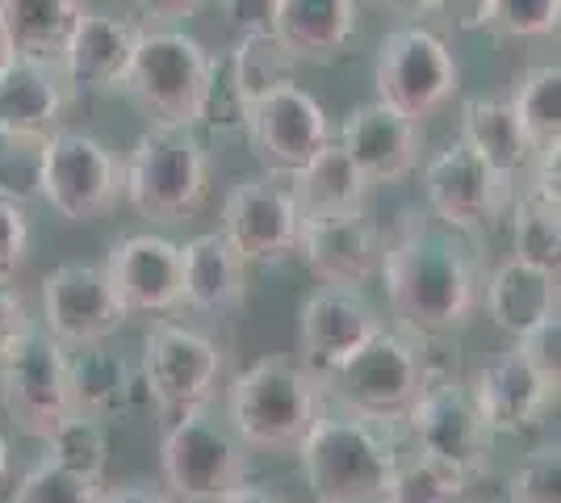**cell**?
<instances>
[{"label":"cell","instance_id":"cell-1","mask_svg":"<svg viewBox=\"0 0 561 503\" xmlns=\"http://www.w3.org/2000/svg\"><path fill=\"white\" fill-rule=\"evenodd\" d=\"M386 236L381 286L398 332L415 340H440L461 332L482 307L486 264L478 240L440 227L427 210H402Z\"/></svg>","mask_w":561,"mask_h":503},{"label":"cell","instance_id":"cell-2","mask_svg":"<svg viewBox=\"0 0 561 503\" xmlns=\"http://www.w3.org/2000/svg\"><path fill=\"white\" fill-rule=\"evenodd\" d=\"M122 197L151 222H185L210 202V147L188 126H147L122 160Z\"/></svg>","mask_w":561,"mask_h":503},{"label":"cell","instance_id":"cell-3","mask_svg":"<svg viewBox=\"0 0 561 503\" xmlns=\"http://www.w3.org/2000/svg\"><path fill=\"white\" fill-rule=\"evenodd\" d=\"M298 461L314 503H377L398 454L381 424L348 411H323L298 441Z\"/></svg>","mask_w":561,"mask_h":503},{"label":"cell","instance_id":"cell-4","mask_svg":"<svg viewBox=\"0 0 561 503\" xmlns=\"http://www.w3.org/2000/svg\"><path fill=\"white\" fill-rule=\"evenodd\" d=\"M323 382L285 353L252 361L227 386V428L243 449H298L306 428L323 415Z\"/></svg>","mask_w":561,"mask_h":503},{"label":"cell","instance_id":"cell-5","mask_svg":"<svg viewBox=\"0 0 561 503\" xmlns=\"http://www.w3.org/2000/svg\"><path fill=\"white\" fill-rule=\"evenodd\" d=\"M423 382V340L381 328L323 382V395H331L356 420L390 428L402 424V415L420 399Z\"/></svg>","mask_w":561,"mask_h":503},{"label":"cell","instance_id":"cell-6","mask_svg":"<svg viewBox=\"0 0 561 503\" xmlns=\"http://www.w3.org/2000/svg\"><path fill=\"white\" fill-rule=\"evenodd\" d=\"M214 50L185 30H147L142 25L135 59L126 68L122 89L135 96L151 126H197L202 96L210 80Z\"/></svg>","mask_w":561,"mask_h":503},{"label":"cell","instance_id":"cell-7","mask_svg":"<svg viewBox=\"0 0 561 503\" xmlns=\"http://www.w3.org/2000/svg\"><path fill=\"white\" fill-rule=\"evenodd\" d=\"M374 89L386 110L402 114L420 126L436 110H445L461 89V68L448 43L420 22H407L390 30L377 47L374 59Z\"/></svg>","mask_w":561,"mask_h":503},{"label":"cell","instance_id":"cell-8","mask_svg":"<svg viewBox=\"0 0 561 503\" xmlns=\"http://www.w3.org/2000/svg\"><path fill=\"white\" fill-rule=\"evenodd\" d=\"M160 470L176 503H218L248 482V449L210 408L185 411L164 432Z\"/></svg>","mask_w":561,"mask_h":503},{"label":"cell","instance_id":"cell-9","mask_svg":"<svg viewBox=\"0 0 561 503\" xmlns=\"http://www.w3.org/2000/svg\"><path fill=\"white\" fill-rule=\"evenodd\" d=\"M222 369H227L222 344L197 328L156 323L142 335L139 378L151 408L172 411V415L210 408L218 382H222Z\"/></svg>","mask_w":561,"mask_h":503},{"label":"cell","instance_id":"cell-10","mask_svg":"<svg viewBox=\"0 0 561 503\" xmlns=\"http://www.w3.org/2000/svg\"><path fill=\"white\" fill-rule=\"evenodd\" d=\"M402 424L415 441V457L440 466L461 482L486 479L494 436L469 403L466 382H457V378L427 382L411 411L402 415Z\"/></svg>","mask_w":561,"mask_h":503},{"label":"cell","instance_id":"cell-11","mask_svg":"<svg viewBox=\"0 0 561 503\" xmlns=\"http://www.w3.org/2000/svg\"><path fill=\"white\" fill-rule=\"evenodd\" d=\"M38 197L68 222H93L122 202V160L96 135L59 126L43 147Z\"/></svg>","mask_w":561,"mask_h":503},{"label":"cell","instance_id":"cell-12","mask_svg":"<svg viewBox=\"0 0 561 503\" xmlns=\"http://www.w3.org/2000/svg\"><path fill=\"white\" fill-rule=\"evenodd\" d=\"M0 408L34 441H47L71 415L68 348H59L43 328L25 332L0 357Z\"/></svg>","mask_w":561,"mask_h":503},{"label":"cell","instance_id":"cell-13","mask_svg":"<svg viewBox=\"0 0 561 503\" xmlns=\"http://www.w3.org/2000/svg\"><path fill=\"white\" fill-rule=\"evenodd\" d=\"M512 197L515 185L499 181L491 168L457 139L445 144L423 164L427 215L436 218L440 227H448V231L466 236V240H478L482 231H491L499 218H507Z\"/></svg>","mask_w":561,"mask_h":503},{"label":"cell","instance_id":"cell-14","mask_svg":"<svg viewBox=\"0 0 561 503\" xmlns=\"http://www.w3.org/2000/svg\"><path fill=\"white\" fill-rule=\"evenodd\" d=\"M243 139L252 144L256 160L264 164V176L289 181L331 144L328 110L319 96H310L302 84L289 80L248 110Z\"/></svg>","mask_w":561,"mask_h":503},{"label":"cell","instance_id":"cell-15","mask_svg":"<svg viewBox=\"0 0 561 503\" xmlns=\"http://www.w3.org/2000/svg\"><path fill=\"white\" fill-rule=\"evenodd\" d=\"M126 323L114 286L101 264L68 261L43 277V332L59 348L105 344Z\"/></svg>","mask_w":561,"mask_h":503},{"label":"cell","instance_id":"cell-16","mask_svg":"<svg viewBox=\"0 0 561 503\" xmlns=\"http://www.w3.org/2000/svg\"><path fill=\"white\" fill-rule=\"evenodd\" d=\"M298 202L285 181L273 176H243L222 202L218 236L231 243L243 264H280L298 248Z\"/></svg>","mask_w":561,"mask_h":503},{"label":"cell","instance_id":"cell-17","mask_svg":"<svg viewBox=\"0 0 561 503\" xmlns=\"http://www.w3.org/2000/svg\"><path fill=\"white\" fill-rule=\"evenodd\" d=\"M386 323L365 289L319 286L298 315V365L314 382H328L344 361L374 340Z\"/></svg>","mask_w":561,"mask_h":503},{"label":"cell","instance_id":"cell-18","mask_svg":"<svg viewBox=\"0 0 561 503\" xmlns=\"http://www.w3.org/2000/svg\"><path fill=\"white\" fill-rule=\"evenodd\" d=\"M101 268L114 286L126 319L130 315L168 319L185 307L181 302V243L168 236L130 231L110 243V256Z\"/></svg>","mask_w":561,"mask_h":503},{"label":"cell","instance_id":"cell-19","mask_svg":"<svg viewBox=\"0 0 561 503\" xmlns=\"http://www.w3.org/2000/svg\"><path fill=\"white\" fill-rule=\"evenodd\" d=\"M310 277L319 286L335 289H365L381 268L386 236L365 210L331 218H302L298 227V248H294Z\"/></svg>","mask_w":561,"mask_h":503},{"label":"cell","instance_id":"cell-20","mask_svg":"<svg viewBox=\"0 0 561 503\" xmlns=\"http://www.w3.org/2000/svg\"><path fill=\"white\" fill-rule=\"evenodd\" d=\"M142 22L114 13V9H80V18L71 25L64 55H59V76L76 93H110L122 89L126 68L139 47Z\"/></svg>","mask_w":561,"mask_h":503},{"label":"cell","instance_id":"cell-21","mask_svg":"<svg viewBox=\"0 0 561 503\" xmlns=\"http://www.w3.org/2000/svg\"><path fill=\"white\" fill-rule=\"evenodd\" d=\"M331 139L352 160V168L365 176L369 190L398 185L420 164V126L394 110H386L381 101L352 105L340 122V135H331Z\"/></svg>","mask_w":561,"mask_h":503},{"label":"cell","instance_id":"cell-22","mask_svg":"<svg viewBox=\"0 0 561 503\" xmlns=\"http://www.w3.org/2000/svg\"><path fill=\"white\" fill-rule=\"evenodd\" d=\"M469 403L482 415V424L491 436H519V432L537 428L558 403V395L540 382L537 374L515 357L512 348L486 361L473 378H469Z\"/></svg>","mask_w":561,"mask_h":503},{"label":"cell","instance_id":"cell-23","mask_svg":"<svg viewBox=\"0 0 561 503\" xmlns=\"http://www.w3.org/2000/svg\"><path fill=\"white\" fill-rule=\"evenodd\" d=\"M360 30V0H277L268 34L294 64L344 59Z\"/></svg>","mask_w":561,"mask_h":503},{"label":"cell","instance_id":"cell-24","mask_svg":"<svg viewBox=\"0 0 561 503\" xmlns=\"http://www.w3.org/2000/svg\"><path fill=\"white\" fill-rule=\"evenodd\" d=\"M248 298V264L218 231L181 243V302L197 315H231Z\"/></svg>","mask_w":561,"mask_h":503},{"label":"cell","instance_id":"cell-25","mask_svg":"<svg viewBox=\"0 0 561 503\" xmlns=\"http://www.w3.org/2000/svg\"><path fill=\"white\" fill-rule=\"evenodd\" d=\"M68 101V84L55 64L9 59L0 68V130L47 139L59 130V114Z\"/></svg>","mask_w":561,"mask_h":503},{"label":"cell","instance_id":"cell-26","mask_svg":"<svg viewBox=\"0 0 561 503\" xmlns=\"http://www.w3.org/2000/svg\"><path fill=\"white\" fill-rule=\"evenodd\" d=\"M68 386H71V411L89 415V420H117L126 411H135L139 399H147L139 369H130L126 361L110 353L105 344L89 348H71L68 353Z\"/></svg>","mask_w":561,"mask_h":503},{"label":"cell","instance_id":"cell-27","mask_svg":"<svg viewBox=\"0 0 561 503\" xmlns=\"http://www.w3.org/2000/svg\"><path fill=\"white\" fill-rule=\"evenodd\" d=\"M457 144L469 147L507 185H519V176L528 172V160H533L507 96H466L461 101Z\"/></svg>","mask_w":561,"mask_h":503},{"label":"cell","instance_id":"cell-28","mask_svg":"<svg viewBox=\"0 0 561 503\" xmlns=\"http://www.w3.org/2000/svg\"><path fill=\"white\" fill-rule=\"evenodd\" d=\"M482 302H486V315H491V323L499 332L524 335L533 323L558 315V277L507 256V261L494 264L486 273Z\"/></svg>","mask_w":561,"mask_h":503},{"label":"cell","instance_id":"cell-29","mask_svg":"<svg viewBox=\"0 0 561 503\" xmlns=\"http://www.w3.org/2000/svg\"><path fill=\"white\" fill-rule=\"evenodd\" d=\"M294 202H298V215L302 218H331V215H356L365 210V197L369 185L365 176L352 168V160L340 151V144L331 139L310 164L285 181Z\"/></svg>","mask_w":561,"mask_h":503},{"label":"cell","instance_id":"cell-30","mask_svg":"<svg viewBox=\"0 0 561 503\" xmlns=\"http://www.w3.org/2000/svg\"><path fill=\"white\" fill-rule=\"evenodd\" d=\"M84 0H0V25L18 59L59 64Z\"/></svg>","mask_w":561,"mask_h":503},{"label":"cell","instance_id":"cell-31","mask_svg":"<svg viewBox=\"0 0 561 503\" xmlns=\"http://www.w3.org/2000/svg\"><path fill=\"white\" fill-rule=\"evenodd\" d=\"M519 135L528 151H561V68L558 64H537L515 76V89L507 96Z\"/></svg>","mask_w":561,"mask_h":503},{"label":"cell","instance_id":"cell-32","mask_svg":"<svg viewBox=\"0 0 561 503\" xmlns=\"http://www.w3.org/2000/svg\"><path fill=\"white\" fill-rule=\"evenodd\" d=\"M561 210L553 197L524 190L512 197V261L540 268V273H561Z\"/></svg>","mask_w":561,"mask_h":503},{"label":"cell","instance_id":"cell-33","mask_svg":"<svg viewBox=\"0 0 561 503\" xmlns=\"http://www.w3.org/2000/svg\"><path fill=\"white\" fill-rule=\"evenodd\" d=\"M227 68H231V80L243 105L252 110L256 101H264L268 93H277L280 84L294 80V59L277 47L273 34H239L234 47L227 50Z\"/></svg>","mask_w":561,"mask_h":503},{"label":"cell","instance_id":"cell-34","mask_svg":"<svg viewBox=\"0 0 561 503\" xmlns=\"http://www.w3.org/2000/svg\"><path fill=\"white\" fill-rule=\"evenodd\" d=\"M43 461L68 470L76 479L101 482L105 479V466H110V436H105V424L80 415V411H71L68 420L43 441Z\"/></svg>","mask_w":561,"mask_h":503},{"label":"cell","instance_id":"cell-35","mask_svg":"<svg viewBox=\"0 0 561 503\" xmlns=\"http://www.w3.org/2000/svg\"><path fill=\"white\" fill-rule=\"evenodd\" d=\"M43 147L38 135H13L0 130V202L30 206L43 185Z\"/></svg>","mask_w":561,"mask_h":503},{"label":"cell","instance_id":"cell-36","mask_svg":"<svg viewBox=\"0 0 561 503\" xmlns=\"http://www.w3.org/2000/svg\"><path fill=\"white\" fill-rule=\"evenodd\" d=\"M469 482L453 479L448 470L423 461V457H411V461H398L381 500L377 503H461Z\"/></svg>","mask_w":561,"mask_h":503},{"label":"cell","instance_id":"cell-37","mask_svg":"<svg viewBox=\"0 0 561 503\" xmlns=\"http://www.w3.org/2000/svg\"><path fill=\"white\" fill-rule=\"evenodd\" d=\"M193 130H210L218 139H234V135L248 130V105H243V96L234 89L231 68H227V50L214 55L206 96H202V114H197Z\"/></svg>","mask_w":561,"mask_h":503},{"label":"cell","instance_id":"cell-38","mask_svg":"<svg viewBox=\"0 0 561 503\" xmlns=\"http://www.w3.org/2000/svg\"><path fill=\"white\" fill-rule=\"evenodd\" d=\"M101 495H105L101 482L76 479V475L50 466V461H38L18 479L9 503H101Z\"/></svg>","mask_w":561,"mask_h":503},{"label":"cell","instance_id":"cell-39","mask_svg":"<svg viewBox=\"0 0 561 503\" xmlns=\"http://www.w3.org/2000/svg\"><path fill=\"white\" fill-rule=\"evenodd\" d=\"M561 0H491L486 25L499 38H549L558 34Z\"/></svg>","mask_w":561,"mask_h":503},{"label":"cell","instance_id":"cell-40","mask_svg":"<svg viewBox=\"0 0 561 503\" xmlns=\"http://www.w3.org/2000/svg\"><path fill=\"white\" fill-rule=\"evenodd\" d=\"M507 503H561V449L540 445L537 454H528V461L512 475V482L503 487Z\"/></svg>","mask_w":561,"mask_h":503},{"label":"cell","instance_id":"cell-41","mask_svg":"<svg viewBox=\"0 0 561 503\" xmlns=\"http://www.w3.org/2000/svg\"><path fill=\"white\" fill-rule=\"evenodd\" d=\"M512 353L558 395V386H561V319L558 315H549V319L533 323L524 335H515Z\"/></svg>","mask_w":561,"mask_h":503},{"label":"cell","instance_id":"cell-42","mask_svg":"<svg viewBox=\"0 0 561 503\" xmlns=\"http://www.w3.org/2000/svg\"><path fill=\"white\" fill-rule=\"evenodd\" d=\"M30 261V218L25 206L0 202V282H18Z\"/></svg>","mask_w":561,"mask_h":503},{"label":"cell","instance_id":"cell-43","mask_svg":"<svg viewBox=\"0 0 561 503\" xmlns=\"http://www.w3.org/2000/svg\"><path fill=\"white\" fill-rule=\"evenodd\" d=\"M25 332H34V319H30V302L13 282H0V357L22 340Z\"/></svg>","mask_w":561,"mask_h":503},{"label":"cell","instance_id":"cell-44","mask_svg":"<svg viewBox=\"0 0 561 503\" xmlns=\"http://www.w3.org/2000/svg\"><path fill=\"white\" fill-rule=\"evenodd\" d=\"M218 9L234 30V38H239V34H268L277 0H218Z\"/></svg>","mask_w":561,"mask_h":503},{"label":"cell","instance_id":"cell-45","mask_svg":"<svg viewBox=\"0 0 561 503\" xmlns=\"http://www.w3.org/2000/svg\"><path fill=\"white\" fill-rule=\"evenodd\" d=\"M210 0H135V13H139L147 30H176L181 22L197 18Z\"/></svg>","mask_w":561,"mask_h":503},{"label":"cell","instance_id":"cell-46","mask_svg":"<svg viewBox=\"0 0 561 503\" xmlns=\"http://www.w3.org/2000/svg\"><path fill=\"white\" fill-rule=\"evenodd\" d=\"M491 0H436V13H445L457 30H482Z\"/></svg>","mask_w":561,"mask_h":503},{"label":"cell","instance_id":"cell-47","mask_svg":"<svg viewBox=\"0 0 561 503\" xmlns=\"http://www.w3.org/2000/svg\"><path fill=\"white\" fill-rule=\"evenodd\" d=\"M101 503H176L168 491H151V487H117V491H105Z\"/></svg>","mask_w":561,"mask_h":503},{"label":"cell","instance_id":"cell-48","mask_svg":"<svg viewBox=\"0 0 561 503\" xmlns=\"http://www.w3.org/2000/svg\"><path fill=\"white\" fill-rule=\"evenodd\" d=\"M377 4L398 13V18H427V13H436V0H377Z\"/></svg>","mask_w":561,"mask_h":503},{"label":"cell","instance_id":"cell-49","mask_svg":"<svg viewBox=\"0 0 561 503\" xmlns=\"http://www.w3.org/2000/svg\"><path fill=\"white\" fill-rule=\"evenodd\" d=\"M218 503H280L273 491H264V487H252V482H243V487H234L231 495H222Z\"/></svg>","mask_w":561,"mask_h":503},{"label":"cell","instance_id":"cell-50","mask_svg":"<svg viewBox=\"0 0 561 503\" xmlns=\"http://www.w3.org/2000/svg\"><path fill=\"white\" fill-rule=\"evenodd\" d=\"M461 503H507V491H482V479L469 482Z\"/></svg>","mask_w":561,"mask_h":503},{"label":"cell","instance_id":"cell-51","mask_svg":"<svg viewBox=\"0 0 561 503\" xmlns=\"http://www.w3.org/2000/svg\"><path fill=\"white\" fill-rule=\"evenodd\" d=\"M13 59V47H9V38H4V25H0V68Z\"/></svg>","mask_w":561,"mask_h":503},{"label":"cell","instance_id":"cell-52","mask_svg":"<svg viewBox=\"0 0 561 503\" xmlns=\"http://www.w3.org/2000/svg\"><path fill=\"white\" fill-rule=\"evenodd\" d=\"M9 475V445H4V436H0V482Z\"/></svg>","mask_w":561,"mask_h":503}]
</instances>
